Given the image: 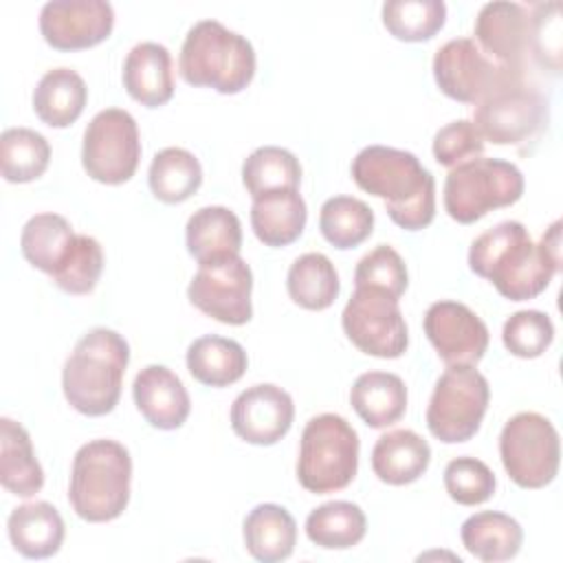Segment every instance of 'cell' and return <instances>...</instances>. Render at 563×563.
<instances>
[{
	"label": "cell",
	"mask_w": 563,
	"mask_h": 563,
	"mask_svg": "<svg viewBox=\"0 0 563 563\" xmlns=\"http://www.w3.org/2000/svg\"><path fill=\"white\" fill-rule=\"evenodd\" d=\"M128 361L130 345L119 332L110 328L86 332L75 343L62 372L68 405L90 418L110 413L119 405Z\"/></svg>",
	"instance_id": "cell-3"
},
{
	"label": "cell",
	"mask_w": 563,
	"mask_h": 563,
	"mask_svg": "<svg viewBox=\"0 0 563 563\" xmlns=\"http://www.w3.org/2000/svg\"><path fill=\"white\" fill-rule=\"evenodd\" d=\"M103 271V251L101 244L90 238L77 233L70 255L62 264V268L51 277L57 288L68 295H88L95 290Z\"/></svg>",
	"instance_id": "cell-39"
},
{
	"label": "cell",
	"mask_w": 563,
	"mask_h": 563,
	"mask_svg": "<svg viewBox=\"0 0 563 563\" xmlns=\"http://www.w3.org/2000/svg\"><path fill=\"white\" fill-rule=\"evenodd\" d=\"M523 174L501 158H473L453 167L444 180V209L460 224H473L493 209L523 196Z\"/></svg>",
	"instance_id": "cell-7"
},
{
	"label": "cell",
	"mask_w": 563,
	"mask_h": 563,
	"mask_svg": "<svg viewBox=\"0 0 563 563\" xmlns=\"http://www.w3.org/2000/svg\"><path fill=\"white\" fill-rule=\"evenodd\" d=\"M0 482L18 497H33L44 486V471L35 457L29 431L11 420H0Z\"/></svg>",
	"instance_id": "cell-27"
},
{
	"label": "cell",
	"mask_w": 563,
	"mask_h": 563,
	"mask_svg": "<svg viewBox=\"0 0 563 563\" xmlns=\"http://www.w3.org/2000/svg\"><path fill=\"white\" fill-rule=\"evenodd\" d=\"M286 288L297 306L306 310H325L336 301L341 284L328 255L303 253L290 264Z\"/></svg>",
	"instance_id": "cell-32"
},
{
	"label": "cell",
	"mask_w": 563,
	"mask_h": 563,
	"mask_svg": "<svg viewBox=\"0 0 563 563\" xmlns=\"http://www.w3.org/2000/svg\"><path fill=\"white\" fill-rule=\"evenodd\" d=\"M185 244L189 255L198 262V266L240 255V218L231 209L220 205L200 207L187 220Z\"/></svg>",
	"instance_id": "cell-21"
},
{
	"label": "cell",
	"mask_w": 563,
	"mask_h": 563,
	"mask_svg": "<svg viewBox=\"0 0 563 563\" xmlns=\"http://www.w3.org/2000/svg\"><path fill=\"white\" fill-rule=\"evenodd\" d=\"M123 86L145 108L165 106L174 95L169 51L156 42L136 44L123 62Z\"/></svg>",
	"instance_id": "cell-20"
},
{
	"label": "cell",
	"mask_w": 563,
	"mask_h": 563,
	"mask_svg": "<svg viewBox=\"0 0 563 563\" xmlns=\"http://www.w3.org/2000/svg\"><path fill=\"white\" fill-rule=\"evenodd\" d=\"M147 183L156 200L165 205H178L200 189L202 167L191 152L183 147H165L154 154Z\"/></svg>",
	"instance_id": "cell-33"
},
{
	"label": "cell",
	"mask_w": 563,
	"mask_h": 563,
	"mask_svg": "<svg viewBox=\"0 0 563 563\" xmlns=\"http://www.w3.org/2000/svg\"><path fill=\"white\" fill-rule=\"evenodd\" d=\"M77 233L59 213H35L22 229L20 251L24 260L46 275H55L73 251Z\"/></svg>",
	"instance_id": "cell-30"
},
{
	"label": "cell",
	"mask_w": 563,
	"mask_h": 563,
	"mask_svg": "<svg viewBox=\"0 0 563 563\" xmlns=\"http://www.w3.org/2000/svg\"><path fill=\"white\" fill-rule=\"evenodd\" d=\"M141 161V136L134 117L121 108L97 112L81 145V165L86 174L103 185L128 183Z\"/></svg>",
	"instance_id": "cell-11"
},
{
	"label": "cell",
	"mask_w": 563,
	"mask_h": 563,
	"mask_svg": "<svg viewBox=\"0 0 563 563\" xmlns=\"http://www.w3.org/2000/svg\"><path fill=\"white\" fill-rule=\"evenodd\" d=\"M431 462V449L422 435L411 429L383 433L372 449V471L389 486H405L424 475Z\"/></svg>",
	"instance_id": "cell-22"
},
{
	"label": "cell",
	"mask_w": 563,
	"mask_h": 563,
	"mask_svg": "<svg viewBox=\"0 0 563 563\" xmlns=\"http://www.w3.org/2000/svg\"><path fill=\"white\" fill-rule=\"evenodd\" d=\"M422 328L446 367L477 365L488 350V328L466 303L451 299L431 303Z\"/></svg>",
	"instance_id": "cell-15"
},
{
	"label": "cell",
	"mask_w": 563,
	"mask_h": 563,
	"mask_svg": "<svg viewBox=\"0 0 563 563\" xmlns=\"http://www.w3.org/2000/svg\"><path fill=\"white\" fill-rule=\"evenodd\" d=\"M554 339L552 319L541 310H519L510 314L501 330L504 347L519 358L541 356Z\"/></svg>",
	"instance_id": "cell-42"
},
{
	"label": "cell",
	"mask_w": 563,
	"mask_h": 563,
	"mask_svg": "<svg viewBox=\"0 0 563 563\" xmlns=\"http://www.w3.org/2000/svg\"><path fill=\"white\" fill-rule=\"evenodd\" d=\"M343 332L363 354L398 358L409 345V332L398 299L383 290L356 286L341 314Z\"/></svg>",
	"instance_id": "cell-12"
},
{
	"label": "cell",
	"mask_w": 563,
	"mask_h": 563,
	"mask_svg": "<svg viewBox=\"0 0 563 563\" xmlns=\"http://www.w3.org/2000/svg\"><path fill=\"white\" fill-rule=\"evenodd\" d=\"M488 400V380L475 365H449L438 378L427 407L431 435L444 444L471 440L479 431Z\"/></svg>",
	"instance_id": "cell-9"
},
{
	"label": "cell",
	"mask_w": 563,
	"mask_h": 563,
	"mask_svg": "<svg viewBox=\"0 0 563 563\" xmlns=\"http://www.w3.org/2000/svg\"><path fill=\"white\" fill-rule=\"evenodd\" d=\"M354 183L385 200L387 216L405 231H420L435 216V180L416 154L367 145L352 161Z\"/></svg>",
	"instance_id": "cell-2"
},
{
	"label": "cell",
	"mask_w": 563,
	"mask_h": 563,
	"mask_svg": "<svg viewBox=\"0 0 563 563\" xmlns=\"http://www.w3.org/2000/svg\"><path fill=\"white\" fill-rule=\"evenodd\" d=\"M495 473L477 457H453L444 468V488L455 504L477 506L493 497Z\"/></svg>",
	"instance_id": "cell-40"
},
{
	"label": "cell",
	"mask_w": 563,
	"mask_h": 563,
	"mask_svg": "<svg viewBox=\"0 0 563 563\" xmlns=\"http://www.w3.org/2000/svg\"><path fill=\"white\" fill-rule=\"evenodd\" d=\"M358 435L339 413H319L308 420L299 442L297 479L314 495L336 493L356 477Z\"/></svg>",
	"instance_id": "cell-6"
},
{
	"label": "cell",
	"mask_w": 563,
	"mask_h": 563,
	"mask_svg": "<svg viewBox=\"0 0 563 563\" xmlns=\"http://www.w3.org/2000/svg\"><path fill=\"white\" fill-rule=\"evenodd\" d=\"M251 290L253 273L240 255H233L198 266L187 297L202 314L227 325H244L253 317Z\"/></svg>",
	"instance_id": "cell-13"
},
{
	"label": "cell",
	"mask_w": 563,
	"mask_h": 563,
	"mask_svg": "<svg viewBox=\"0 0 563 563\" xmlns=\"http://www.w3.org/2000/svg\"><path fill=\"white\" fill-rule=\"evenodd\" d=\"M446 20L442 0H389L383 4V24L400 42H427Z\"/></svg>",
	"instance_id": "cell-38"
},
{
	"label": "cell",
	"mask_w": 563,
	"mask_h": 563,
	"mask_svg": "<svg viewBox=\"0 0 563 563\" xmlns=\"http://www.w3.org/2000/svg\"><path fill=\"white\" fill-rule=\"evenodd\" d=\"M321 235L334 249H354L374 231V211L354 196H332L319 211Z\"/></svg>",
	"instance_id": "cell-35"
},
{
	"label": "cell",
	"mask_w": 563,
	"mask_h": 563,
	"mask_svg": "<svg viewBox=\"0 0 563 563\" xmlns=\"http://www.w3.org/2000/svg\"><path fill=\"white\" fill-rule=\"evenodd\" d=\"M130 451L117 440H90L73 457L68 501L84 521H112L123 515L130 501Z\"/></svg>",
	"instance_id": "cell-4"
},
{
	"label": "cell",
	"mask_w": 563,
	"mask_h": 563,
	"mask_svg": "<svg viewBox=\"0 0 563 563\" xmlns=\"http://www.w3.org/2000/svg\"><path fill=\"white\" fill-rule=\"evenodd\" d=\"M367 530V519L361 506L343 499L317 506L306 519L308 539L325 550H347L361 543Z\"/></svg>",
	"instance_id": "cell-34"
},
{
	"label": "cell",
	"mask_w": 563,
	"mask_h": 563,
	"mask_svg": "<svg viewBox=\"0 0 563 563\" xmlns=\"http://www.w3.org/2000/svg\"><path fill=\"white\" fill-rule=\"evenodd\" d=\"M468 268L510 301L534 299L561 271V222H552L539 244L521 222H499L473 240Z\"/></svg>",
	"instance_id": "cell-1"
},
{
	"label": "cell",
	"mask_w": 563,
	"mask_h": 563,
	"mask_svg": "<svg viewBox=\"0 0 563 563\" xmlns=\"http://www.w3.org/2000/svg\"><path fill=\"white\" fill-rule=\"evenodd\" d=\"M468 554L484 563H499L517 556L523 543V530L517 519L497 510L471 515L460 530Z\"/></svg>",
	"instance_id": "cell-28"
},
{
	"label": "cell",
	"mask_w": 563,
	"mask_h": 563,
	"mask_svg": "<svg viewBox=\"0 0 563 563\" xmlns=\"http://www.w3.org/2000/svg\"><path fill=\"white\" fill-rule=\"evenodd\" d=\"M526 70H508L488 59L475 40L455 37L442 44L433 55V77L438 88L453 101L479 103L506 79Z\"/></svg>",
	"instance_id": "cell-14"
},
{
	"label": "cell",
	"mask_w": 563,
	"mask_h": 563,
	"mask_svg": "<svg viewBox=\"0 0 563 563\" xmlns=\"http://www.w3.org/2000/svg\"><path fill=\"white\" fill-rule=\"evenodd\" d=\"M178 70L189 86L235 95L255 75V51L244 35L229 31L218 20H200L185 35Z\"/></svg>",
	"instance_id": "cell-5"
},
{
	"label": "cell",
	"mask_w": 563,
	"mask_h": 563,
	"mask_svg": "<svg viewBox=\"0 0 563 563\" xmlns=\"http://www.w3.org/2000/svg\"><path fill=\"white\" fill-rule=\"evenodd\" d=\"M545 95L526 81V73L506 79L475 106L473 125L495 145H523L548 128Z\"/></svg>",
	"instance_id": "cell-8"
},
{
	"label": "cell",
	"mask_w": 563,
	"mask_h": 563,
	"mask_svg": "<svg viewBox=\"0 0 563 563\" xmlns=\"http://www.w3.org/2000/svg\"><path fill=\"white\" fill-rule=\"evenodd\" d=\"M295 405L286 389L260 383L244 389L231 405V427L249 444L271 446L292 427Z\"/></svg>",
	"instance_id": "cell-18"
},
{
	"label": "cell",
	"mask_w": 563,
	"mask_h": 563,
	"mask_svg": "<svg viewBox=\"0 0 563 563\" xmlns=\"http://www.w3.org/2000/svg\"><path fill=\"white\" fill-rule=\"evenodd\" d=\"M530 11V55L554 75L561 70V4L539 2Z\"/></svg>",
	"instance_id": "cell-43"
},
{
	"label": "cell",
	"mask_w": 563,
	"mask_h": 563,
	"mask_svg": "<svg viewBox=\"0 0 563 563\" xmlns=\"http://www.w3.org/2000/svg\"><path fill=\"white\" fill-rule=\"evenodd\" d=\"M475 44L497 66L526 70L530 55V11L519 2H488L475 18Z\"/></svg>",
	"instance_id": "cell-17"
},
{
	"label": "cell",
	"mask_w": 563,
	"mask_h": 563,
	"mask_svg": "<svg viewBox=\"0 0 563 563\" xmlns=\"http://www.w3.org/2000/svg\"><path fill=\"white\" fill-rule=\"evenodd\" d=\"M9 541L26 559H48L64 543V519L48 501H29L9 515Z\"/></svg>",
	"instance_id": "cell-24"
},
{
	"label": "cell",
	"mask_w": 563,
	"mask_h": 563,
	"mask_svg": "<svg viewBox=\"0 0 563 563\" xmlns=\"http://www.w3.org/2000/svg\"><path fill=\"white\" fill-rule=\"evenodd\" d=\"M249 554L262 563L284 561L297 543V523L279 504H257L242 526Z\"/></svg>",
	"instance_id": "cell-25"
},
{
	"label": "cell",
	"mask_w": 563,
	"mask_h": 563,
	"mask_svg": "<svg viewBox=\"0 0 563 563\" xmlns=\"http://www.w3.org/2000/svg\"><path fill=\"white\" fill-rule=\"evenodd\" d=\"M132 396L141 416L161 431L183 427L191 409L183 380L165 365L143 367L134 378Z\"/></svg>",
	"instance_id": "cell-19"
},
{
	"label": "cell",
	"mask_w": 563,
	"mask_h": 563,
	"mask_svg": "<svg viewBox=\"0 0 563 563\" xmlns=\"http://www.w3.org/2000/svg\"><path fill=\"white\" fill-rule=\"evenodd\" d=\"M484 154V139L468 119H457L440 128L433 136V156L442 167H457Z\"/></svg>",
	"instance_id": "cell-44"
},
{
	"label": "cell",
	"mask_w": 563,
	"mask_h": 563,
	"mask_svg": "<svg viewBox=\"0 0 563 563\" xmlns=\"http://www.w3.org/2000/svg\"><path fill=\"white\" fill-rule=\"evenodd\" d=\"M308 209L299 189H282L253 198L251 227L255 238L273 249L292 244L306 227Z\"/></svg>",
	"instance_id": "cell-23"
},
{
	"label": "cell",
	"mask_w": 563,
	"mask_h": 563,
	"mask_svg": "<svg viewBox=\"0 0 563 563\" xmlns=\"http://www.w3.org/2000/svg\"><path fill=\"white\" fill-rule=\"evenodd\" d=\"M88 101V88L79 73L53 68L42 75L33 90V110L51 128H68L79 119Z\"/></svg>",
	"instance_id": "cell-29"
},
{
	"label": "cell",
	"mask_w": 563,
	"mask_h": 563,
	"mask_svg": "<svg viewBox=\"0 0 563 563\" xmlns=\"http://www.w3.org/2000/svg\"><path fill=\"white\" fill-rule=\"evenodd\" d=\"M114 11L103 0H53L40 11V33L57 51H84L108 40Z\"/></svg>",
	"instance_id": "cell-16"
},
{
	"label": "cell",
	"mask_w": 563,
	"mask_h": 563,
	"mask_svg": "<svg viewBox=\"0 0 563 563\" xmlns=\"http://www.w3.org/2000/svg\"><path fill=\"white\" fill-rule=\"evenodd\" d=\"M51 161L48 141L29 128H9L0 136V172L7 183L40 178Z\"/></svg>",
	"instance_id": "cell-36"
},
{
	"label": "cell",
	"mask_w": 563,
	"mask_h": 563,
	"mask_svg": "<svg viewBox=\"0 0 563 563\" xmlns=\"http://www.w3.org/2000/svg\"><path fill=\"white\" fill-rule=\"evenodd\" d=\"M350 402L367 427L383 429L405 416L407 387L391 372H365L354 380Z\"/></svg>",
	"instance_id": "cell-26"
},
{
	"label": "cell",
	"mask_w": 563,
	"mask_h": 563,
	"mask_svg": "<svg viewBox=\"0 0 563 563\" xmlns=\"http://www.w3.org/2000/svg\"><path fill=\"white\" fill-rule=\"evenodd\" d=\"M189 374L207 387H227L238 383L249 365L244 347L227 336L205 334L187 347Z\"/></svg>",
	"instance_id": "cell-31"
},
{
	"label": "cell",
	"mask_w": 563,
	"mask_h": 563,
	"mask_svg": "<svg viewBox=\"0 0 563 563\" xmlns=\"http://www.w3.org/2000/svg\"><path fill=\"white\" fill-rule=\"evenodd\" d=\"M499 457L508 477L517 486L530 490L543 488L559 473V433L541 413H515L501 429Z\"/></svg>",
	"instance_id": "cell-10"
},
{
	"label": "cell",
	"mask_w": 563,
	"mask_h": 563,
	"mask_svg": "<svg viewBox=\"0 0 563 563\" xmlns=\"http://www.w3.org/2000/svg\"><path fill=\"white\" fill-rule=\"evenodd\" d=\"M242 183L251 198L282 189H297L301 183V165L292 152L277 145H264L251 152L244 161Z\"/></svg>",
	"instance_id": "cell-37"
},
{
	"label": "cell",
	"mask_w": 563,
	"mask_h": 563,
	"mask_svg": "<svg viewBox=\"0 0 563 563\" xmlns=\"http://www.w3.org/2000/svg\"><path fill=\"white\" fill-rule=\"evenodd\" d=\"M409 275L407 266L396 249L389 244H378L374 251L363 255L354 271V286H367L400 299L407 290Z\"/></svg>",
	"instance_id": "cell-41"
}]
</instances>
